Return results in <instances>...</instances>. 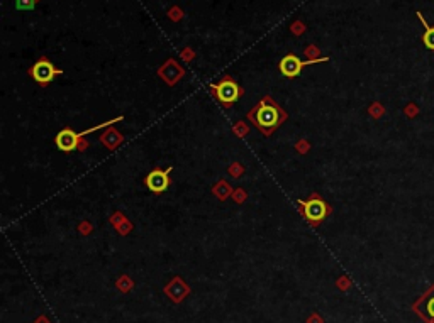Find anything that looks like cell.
<instances>
[{
  "label": "cell",
  "mask_w": 434,
  "mask_h": 323,
  "mask_svg": "<svg viewBox=\"0 0 434 323\" xmlns=\"http://www.w3.org/2000/svg\"><path fill=\"white\" fill-rule=\"evenodd\" d=\"M248 117L265 136H271L287 120V113L282 110L279 103L271 100L270 97H265Z\"/></svg>",
  "instance_id": "1"
},
{
  "label": "cell",
  "mask_w": 434,
  "mask_h": 323,
  "mask_svg": "<svg viewBox=\"0 0 434 323\" xmlns=\"http://www.w3.org/2000/svg\"><path fill=\"white\" fill-rule=\"evenodd\" d=\"M300 210H302V215L304 218L307 220L312 227H316V225H319L324 218L327 217L329 213V206L324 200H321L317 195H312V197L304 201V200H299L297 201Z\"/></svg>",
  "instance_id": "2"
},
{
  "label": "cell",
  "mask_w": 434,
  "mask_h": 323,
  "mask_svg": "<svg viewBox=\"0 0 434 323\" xmlns=\"http://www.w3.org/2000/svg\"><path fill=\"white\" fill-rule=\"evenodd\" d=\"M214 97L222 103V105H231L239 99L241 86L234 82L233 78H224L217 85H212Z\"/></svg>",
  "instance_id": "3"
},
{
  "label": "cell",
  "mask_w": 434,
  "mask_h": 323,
  "mask_svg": "<svg viewBox=\"0 0 434 323\" xmlns=\"http://www.w3.org/2000/svg\"><path fill=\"white\" fill-rule=\"evenodd\" d=\"M63 71L55 68V65L51 61H48L46 58H41L39 61H36L34 65L31 66V70H29V74L32 77L34 82H38L39 85H49L51 82L55 80L56 74H61Z\"/></svg>",
  "instance_id": "4"
},
{
  "label": "cell",
  "mask_w": 434,
  "mask_h": 323,
  "mask_svg": "<svg viewBox=\"0 0 434 323\" xmlns=\"http://www.w3.org/2000/svg\"><path fill=\"white\" fill-rule=\"evenodd\" d=\"M324 61H327V58H317V60H309V61H302V60H299L295 54H288L285 56L283 60L280 61V73L283 74V77H287V78H297L300 73H302V70L305 66H309V65H314V63H324Z\"/></svg>",
  "instance_id": "5"
},
{
  "label": "cell",
  "mask_w": 434,
  "mask_h": 323,
  "mask_svg": "<svg viewBox=\"0 0 434 323\" xmlns=\"http://www.w3.org/2000/svg\"><path fill=\"white\" fill-rule=\"evenodd\" d=\"M170 173L171 168L166 169H153L149 175L144 178V184L148 186L149 192L153 193H163L170 186Z\"/></svg>",
  "instance_id": "6"
},
{
  "label": "cell",
  "mask_w": 434,
  "mask_h": 323,
  "mask_svg": "<svg viewBox=\"0 0 434 323\" xmlns=\"http://www.w3.org/2000/svg\"><path fill=\"white\" fill-rule=\"evenodd\" d=\"M80 139H82V137H80L78 132H75L72 129H63L56 134L55 144L60 151L70 153V151H75V149L83 147V146H80Z\"/></svg>",
  "instance_id": "7"
},
{
  "label": "cell",
  "mask_w": 434,
  "mask_h": 323,
  "mask_svg": "<svg viewBox=\"0 0 434 323\" xmlns=\"http://www.w3.org/2000/svg\"><path fill=\"white\" fill-rule=\"evenodd\" d=\"M418 17H419V21L422 22V26L426 27L424 34H422V43H424V46H426L427 49L434 51V27L427 26V22L424 21V17H422L421 12H418Z\"/></svg>",
  "instance_id": "8"
},
{
  "label": "cell",
  "mask_w": 434,
  "mask_h": 323,
  "mask_svg": "<svg viewBox=\"0 0 434 323\" xmlns=\"http://www.w3.org/2000/svg\"><path fill=\"white\" fill-rule=\"evenodd\" d=\"M100 141L106 144L107 147H115L120 141H123V136H119L117 132L111 129V130H107L106 134H102Z\"/></svg>",
  "instance_id": "9"
},
{
  "label": "cell",
  "mask_w": 434,
  "mask_h": 323,
  "mask_svg": "<svg viewBox=\"0 0 434 323\" xmlns=\"http://www.w3.org/2000/svg\"><path fill=\"white\" fill-rule=\"evenodd\" d=\"M36 0H15V7L19 10H32Z\"/></svg>",
  "instance_id": "10"
},
{
  "label": "cell",
  "mask_w": 434,
  "mask_h": 323,
  "mask_svg": "<svg viewBox=\"0 0 434 323\" xmlns=\"http://www.w3.org/2000/svg\"><path fill=\"white\" fill-rule=\"evenodd\" d=\"M170 17H171V19H177V21L182 19V10L180 9H171L170 10Z\"/></svg>",
  "instance_id": "11"
},
{
  "label": "cell",
  "mask_w": 434,
  "mask_h": 323,
  "mask_svg": "<svg viewBox=\"0 0 434 323\" xmlns=\"http://www.w3.org/2000/svg\"><path fill=\"white\" fill-rule=\"evenodd\" d=\"M292 31H293L295 34H297V32H299V34L304 32V24H302V22H295V24L292 26Z\"/></svg>",
  "instance_id": "12"
},
{
  "label": "cell",
  "mask_w": 434,
  "mask_h": 323,
  "mask_svg": "<svg viewBox=\"0 0 434 323\" xmlns=\"http://www.w3.org/2000/svg\"><path fill=\"white\" fill-rule=\"evenodd\" d=\"M427 313H429L432 318H434V298L429 301V305H427Z\"/></svg>",
  "instance_id": "13"
},
{
  "label": "cell",
  "mask_w": 434,
  "mask_h": 323,
  "mask_svg": "<svg viewBox=\"0 0 434 323\" xmlns=\"http://www.w3.org/2000/svg\"><path fill=\"white\" fill-rule=\"evenodd\" d=\"M183 58H185V60H192V58H194V53H190V54H188V51H185V53H183Z\"/></svg>",
  "instance_id": "14"
}]
</instances>
